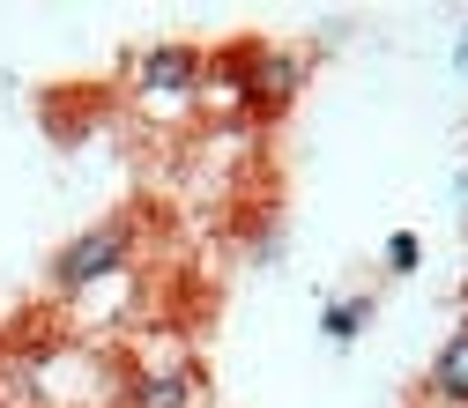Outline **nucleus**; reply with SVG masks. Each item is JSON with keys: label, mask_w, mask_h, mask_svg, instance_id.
Instances as JSON below:
<instances>
[{"label": "nucleus", "mask_w": 468, "mask_h": 408, "mask_svg": "<svg viewBox=\"0 0 468 408\" xmlns=\"http://www.w3.org/2000/svg\"><path fill=\"white\" fill-rule=\"evenodd\" d=\"M305 52H290V45H268V37H246V45H223L216 60H208V89L201 104L216 111H246V120H275V111L305 89Z\"/></svg>", "instance_id": "obj_1"}, {"label": "nucleus", "mask_w": 468, "mask_h": 408, "mask_svg": "<svg viewBox=\"0 0 468 408\" xmlns=\"http://www.w3.org/2000/svg\"><path fill=\"white\" fill-rule=\"evenodd\" d=\"M142 260V223L134 215H112V223H90L82 238H68L52 253V289L60 298H97V289L127 282Z\"/></svg>", "instance_id": "obj_2"}, {"label": "nucleus", "mask_w": 468, "mask_h": 408, "mask_svg": "<svg viewBox=\"0 0 468 408\" xmlns=\"http://www.w3.org/2000/svg\"><path fill=\"white\" fill-rule=\"evenodd\" d=\"M127 89L149 120H186V111H201V89H208V52H194L179 37L142 45L127 60Z\"/></svg>", "instance_id": "obj_3"}, {"label": "nucleus", "mask_w": 468, "mask_h": 408, "mask_svg": "<svg viewBox=\"0 0 468 408\" xmlns=\"http://www.w3.org/2000/svg\"><path fill=\"white\" fill-rule=\"evenodd\" d=\"M120 408H201V371L186 357H156L120 371Z\"/></svg>", "instance_id": "obj_4"}, {"label": "nucleus", "mask_w": 468, "mask_h": 408, "mask_svg": "<svg viewBox=\"0 0 468 408\" xmlns=\"http://www.w3.org/2000/svg\"><path fill=\"white\" fill-rule=\"evenodd\" d=\"M424 401L431 408H468V319L439 341V357L424 371Z\"/></svg>", "instance_id": "obj_5"}, {"label": "nucleus", "mask_w": 468, "mask_h": 408, "mask_svg": "<svg viewBox=\"0 0 468 408\" xmlns=\"http://www.w3.org/2000/svg\"><path fill=\"white\" fill-rule=\"evenodd\" d=\"M379 319V298L372 289H342V298H327L320 305V341H335V349H349V341H365V327Z\"/></svg>", "instance_id": "obj_6"}, {"label": "nucleus", "mask_w": 468, "mask_h": 408, "mask_svg": "<svg viewBox=\"0 0 468 408\" xmlns=\"http://www.w3.org/2000/svg\"><path fill=\"white\" fill-rule=\"evenodd\" d=\"M379 267H387L394 282H409V275L424 267V238H417V230H394V238L379 246Z\"/></svg>", "instance_id": "obj_7"}, {"label": "nucleus", "mask_w": 468, "mask_h": 408, "mask_svg": "<svg viewBox=\"0 0 468 408\" xmlns=\"http://www.w3.org/2000/svg\"><path fill=\"white\" fill-rule=\"evenodd\" d=\"M453 60H461V75H468V16H461V45H453Z\"/></svg>", "instance_id": "obj_8"}, {"label": "nucleus", "mask_w": 468, "mask_h": 408, "mask_svg": "<svg viewBox=\"0 0 468 408\" xmlns=\"http://www.w3.org/2000/svg\"><path fill=\"white\" fill-rule=\"evenodd\" d=\"M461 215H468V179H461Z\"/></svg>", "instance_id": "obj_9"}, {"label": "nucleus", "mask_w": 468, "mask_h": 408, "mask_svg": "<svg viewBox=\"0 0 468 408\" xmlns=\"http://www.w3.org/2000/svg\"><path fill=\"white\" fill-rule=\"evenodd\" d=\"M0 408H8V393H0Z\"/></svg>", "instance_id": "obj_10"}]
</instances>
